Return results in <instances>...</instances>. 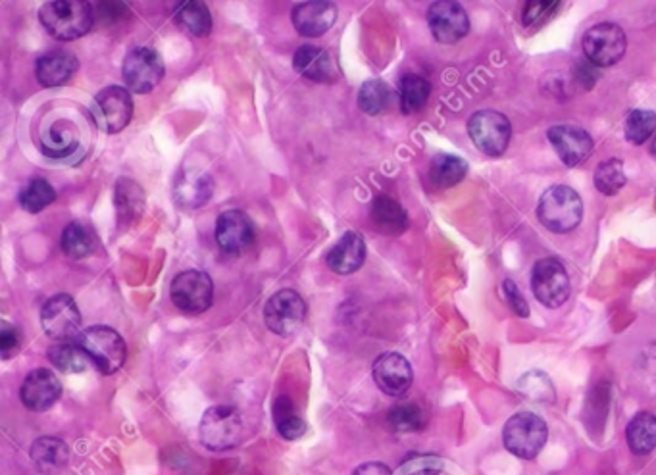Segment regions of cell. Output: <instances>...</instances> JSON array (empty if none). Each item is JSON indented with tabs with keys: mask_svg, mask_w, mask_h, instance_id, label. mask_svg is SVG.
Instances as JSON below:
<instances>
[{
	"mask_svg": "<svg viewBox=\"0 0 656 475\" xmlns=\"http://www.w3.org/2000/svg\"><path fill=\"white\" fill-rule=\"evenodd\" d=\"M353 475H391V470L378 462H370V464H364L358 470H354Z\"/></svg>",
	"mask_w": 656,
	"mask_h": 475,
	"instance_id": "44",
	"label": "cell"
},
{
	"mask_svg": "<svg viewBox=\"0 0 656 475\" xmlns=\"http://www.w3.org/2000/svg\"><path fill=\"white\" fill-rule=\"evenodd\" d=\"M535 299L547 308H560L570 297V277L556 258H541L531 272Z\"/></svg>",
	"mask_w": 656,
	"mask_h": 475,
	"instance_id": "11",
	"label": "cell"
},
{
	"mask_svg": "<svg viewBox=\"0 0 656 475\" xmlns=\"http://www.w3.org/2000/svg\"><path fill=\"white\" fill-rule=\"evenodd\" d=\"M393 102V91L387 83L379 79H368L360 87L358 93V106L368 116H379L391 108Z\"/></svg>",
	"mask_w": 656,
	"mask_h": 475,
	"instance_id": "32",
	"label": "cell"
},
{
	"mask_svg": "<svg viewBox=\"0 0 656 475\" xmlns=\"http://www.w3.org/2000/svg\"><path fill=\"white\" fill-rule=\"evenodd\" d=\"M547 137L556 150L558 158L570 168L583 164L591 156L595 147L591 135L576 125H553Z\"/></svg>",
	"mask_w": 656,
	"mask_h": 475,
	"instance_id": "18",
	"label": "cell"
},
{
	"mask_svg": "<svg viewBox=\"0 0 656 475\" xmlns=\"http://www.w3.org/2000/svg\"><path fill=\"white\" fill-rule=\"evenodd\" d=\"M145 204H147L145 191L137 181L129 177L118 179L114 191V206H116V218L120 229H127L137 224L145 212Z\"/></svg>",
	"mask_w": 656,
	"mask_h": 475,
	"instance_id": "23",
	"label": "cell"
},
{
	"mask_svg": "<svg viewBox=\"0 0 656 475\" xmlns=\"http://www.w3.org/2000/svg\"><path fill=\"white\" fill-rule=\"evenodd\" d=\"M549 429L543 418L533 412L514 414L503 429L506 450L518 458L533 460L547 445Z\"/></svg>",
	"mask_w": 656,
	"mask_h": 475,
	"instance_id": "5",
	"label": "cell"
},
{
	"mask_svg": "<svg viewBox=\"0 0 656 475\" xmlns=\"http://www.w3.org/2000/svg\"><path fill=\"white\" fill-rule=\"evenodd\" d=\"M306 320V302L293 289H281L266 302L264 322L279 337L295 335Z\"/></svg>",
	"mask_w": 656,
	"mask_h": 475,
	"instance_id": "10",
	"label": "cell"
},
{
	"mask_svg": "<svg viewBox=\"0 0 656 475\" xmlns=\"http://www.w3.org/2000/svg\"><path fill=\"white\" fill-rule=\"evenodd\" d=\"M276 427L279 435L287 441H297L306 433V422L295 412V406L287 399L276 402Z\"/></svg>",
	"mask_w": 656,
	"mask_h": 475,
	"instance_id": "38",
	"label": "cell"
},
{
	"mask_svg": "<svg viewBox=\"0 0 656 475\" xmlns=\"http://www.w3.org/2000/svg\"><path fill=\"white\" fill-rule=\"evenodd\" d=\"M329 270L339 275H349L358 272L366 262V243L360 233L349 231L345 233L328 254Z\"/></svg>",
	"mask_w": 656,
	"mask_h": 475,
	"instance_id": "22",
	"label": "cell"
},
{
	"mask_svg": "<svg viewBox=\"0 0 656 475\" xmlns=\"http://www.w3.org/2000/svg\"><path fill=\"white\" fill-rule=\"evenodd\" d=\"M626 183L628 177L624 170V162L620 158H608L599 164L595 172V187L599 189V193H603L606 197H614L624 189Z\"/></svg>",
	"mask_w": 656,
	"mask_h": 475,
	"instance_id": "34",
	"label": "cell"
},
{
	"mask_svg": "<svg viewBox=\"0 0 656 475\" xmlns=\"http://www.w3.org/2000/svg\"><path fill=\"white\" fill-rule=\"evenodd\" d=\"M214 195L212 177L201 170H183L174 181V199L181 208H201Z\"/></svg>",
	"mask_w": 656,
	"mask_h": 475,
	"instance_id": "21",
	"label": "cell"
},
{
	"mask_svg": "<svg viewBox=\"0 0 656 475\" xmlns=\"http://www.w3.org/2000/svg\"><path fill=\"white\" fill-rule=\"evenodd\" d=\"M558 2H528L524 8V24H535L537 20H545L551 10H555Z\"/></svg>",
	"mask_w": 656,
	"mask_h": 475,
	"instance_id": "43",
	"label": "cell"
},
{
	"mask_svg": "<svg viewBox=\"0 0 656 475\" xmlns=\"http://www.w3.org/2000/svg\"><path fill=\"white\" fill-rule=\"evenodd\" d=\"M77 145H79V133L74 122L58 120L51 125L43 141V152L51 158H68L76 152Z\"/></svg>",
	"mask_w": 656,
	"mask_h": 475,
	"instance_id": "29",
	"label": "cell"
},
{
	"mask_svg": "<svg viewBox=\"0 0 656 475\" xmlns=\"http://www.w3.org/2000/svg\"><path fill=\"white\" fill-rule=\"evenodd\" d=\"M253 222L241 210H226L218 216L216 222V243L218 247L231 256H241L249 252L254 245Z\"/></svg>",
	"mask_w": 656,
	"mask_h": 475,
	"instance_id": "15",
	"label": "cell"
},
{
	"mask_svg": "<svg viewBox=\"0 0 656 475\" xmlns=\"http://www.w3.org/2000/svg\"><path fill=\"white\" fill-rule=\"evenodd\" d=\"M537 218L555 233H568L576 229L583 218L580 195L568 185H555L547 189L537 204Z\"/></svg>",
	"mask_w": 656,
	"mask_h": 475,
	"instance_id": "3",
	"label": "cell"
},
{
	"mask_svg": "<svg viewBox=\"0 0 656 475\" xmlns=\"http://www.w3.org/2000/svg\"><path fill=\"white\" fill-rule=\"evenodd\" d=\"M170 299L179 312L189 316H199L212 306L214 283L210 275L201 270L181 272L172 281Z\"/></svg>",
	"mask_w": 656,
	"mask_h": 475,
	"instance_id": "7",
	"label": "cell"
},
{
	"mask_svg": "<svg viewBox=\"0 0 656 475\" xmlns=\"http://www.w3.org/2000/svg\"><path fill=\"white\" fill-rule=\"evenodd\" d=\"M122 75L129 91L137 95H147L160 85L164 77V60L158 50L137 47L127 52L122 64Z\"/></svg>",
	"mask_w": 656,
	"mask_h": 475,
	"instance_id": "8",
	"label": "cell"
},
{
	"mask_svg": "<svg viewBox=\"0 0 656 475\" xmlns=\"http://www.w3.org/2000/svg\"><path fill=\"white\" fill-rule=\"evenodd\" d=\"M429 31L437 43L455 45L470 31V18L458 2H433L428 10Z\"/></svg>",
	"mask_w": 656,
	"mask_h": 475,
	"instance_id": "14",
	"label": "cell"
},
{
	"mask_svg": "<svg viewBox=\"0 0 656 475\" xmlns=\"http://www.w3.org/2000/svg\"><path fill=\"white\" fill-rule=\"evenodd\" d=\"M293 68L308 81L335 83L339 79V64L335 56L326 49L304 45L293 56Z\"/></svg>",
	"mask_w": 656,
	"mask_h": 475,
	"instance_id": "19",
	"label": "cell"
},
{
	"mask_svg": "<svg viewBox=\"0 0 656 475\" xmlns=\"http://www.w3.org/2000/svg\"><path fill=\"white\" fill-rule=\"evenodd\" d=\"M468 174V164L455 154H439L431 160L429 181L437 189H451Z\"/></svg>",
	"mask_w": 656,
	"mask_h": 475,
	"instance_id": "27",
	"label": "cell"
},
{
	"mask_svg": "<svg viewBox=\"0 0 656 475\" xmlns=\"http://www.w3.org/2000/svg\"><path fill=\"white\" fill-rule=\"evenodd\" d=\"M199 435L206 449H235L245 437V420L235 406L218 404L204 412Z\"/></svg>",
	"mask_w": 656,
	"mask_h": 475,
	"instance_id": "4",
	"label": "cell"
},
{
	"mask_svg": "<svg viewBox=\"0 0 656 475\" xmlns=\"http://www.w3.org/2000/svg\"><path fill=\"white\" fill-rule=\"evenodd\" d=\"M39 20L54 39L76 41L93 27V8L81 0H54L41 6Z\"/></svg>",
	"mask_w": 656,
	"mask_h": 475,
	"instance_id": "1",
	"label": "cell"
},
{
	"mask_svg": "<svg viewBox=\"0 0 656 475\" xmlns=\"http://www.w3.org/2000/svg\"><path fill=\"white\" fill-rule=\"evenodd\" d=\"M79 70V60L72 54L52 52L37 60L35 75L43 87L66 85Z\"/></svg>",
	"mask_w": 656,
	"mask_h": 475,
	"instance_id": "25",
	"label": "cell"
},
{
	"mask_svg": "<svg viewBox=\"0 0 656 475\" xmlns=\"http://www.w3.org/2000/svg\"><path fill=\"white\" fill-rule=\"evenodd\" d=\"M91 116L104 133H120L133 116V99L124 87L112 85L102 89L93 100Z\"/></svg>",
	"mask_w": 656,
	"mask_h": 475,
	"instance_id": "13",
	"label": "cell"
},
{
	"mask_svg": "<svg viewBox=\"0 0 656 475\" xmlns=\"http://www.w3.org/2000/svg\"><path fill=\"white\" fill-rule=\"evenodd\" d=\"M374 381L381 393L389 397H404L412 387L414 372L410 362L399 352H385L374 362Z\"/></svg>",
	"mask_w": 656,
	"mask_h": 475,
	"instance_id": "16",
	"label": "cell"
},
{
	"mask_svg": "<svg viewBox=\"0 0 656 475\" xmlns=\"http://www.w3.org/2000/svg\"><path fill=\"white\" fill-rule=\"evenodd\" d=\"M49 358L54 368H58L64 374H81L87 370L89 364L87 354L79 349L77 343H56L49 350Z\"/></svg>",
	"mask_w": 656,
	"mask_h": 475,
	"instance_id": "35",
	"label": "cell"
},
{
	"mask_svg": "<svg viewBox=\"0 0 656 475\" xmlns=\"http://www.w3.org/2000/svg\"><path fill=\"white\" fill-rule=\"evenodd\" d=\"M76 343L101 374H116L126 364V341L112 327L93 325L79 335Z\"/></svg>",
	"mask_w": 656,
	"mask_h": 475,
	"instance_id": "2",
	"label": "cell"
},
{
	"mask_svg": "<svg viewBox=\"0 0 656 475\" xmlns=\"http://www.w3.org/2000/svg\"><path fill=\"white\" fill-rule=\"evenodd\" d=\"M628 445L633 454L645 456L656 449V418L651 412H639L633 416L626 429Z\"/></svg>",
	"mask_w": 656,
	"mask_h": 475,
	"instance_id": "31",
	"label": "cell"
},
{
	"mask_svg": "<svg viewBox=\"0 0 656 475\" xmlns=\"http://www.w3.org/2000/svg\"><path fill=\"white\" fill-rule=\"evenodd\" d=\"M468 133L483 154L501 156L508 149L512 127L505 114L497 110H480L468 120Z\"/></svg>",
	"mask_w": 656,
	"mask_h": 475,
	"instance_id": "12",
	"label": "cell"
},
{
	"mask_svg": "<svg viewBox=\"0 0 656 475\" xmlns=\"http://www.w3.org/2000/svg\"><path fill=\"white\" fill-rule=\"evenodd\" d=\"M389 422L395 431H418L426 424V418L418 404L403 402L391 410Z\"/></svg>",
	"mask_w": 656,
	"mask_h": 475,
	"instance_id": "39",
	"label": "cell"
},
{
	"mask_svg": "<svg viewBox=\"0 0 656 475\" xmlns=\"http://www.w3.org/2000/svg\"><path fill=\"white\" fill-rule=\"evenodd\" d=\"M581 47L589 64L608 68L624 58L628 49V37L620 25L597 24L585 31Z\"/></svg>",
	"mask_w": 656,
	"mask_h": 475,
	"instance_id": "6",
	"label": "cell"
},
{
	"mask_svg": "<svg viewBox=\"0 0 656 475\" xmlns=\"http://www.w3.org/2000/svg\"><path fill=\"white\" fill-rule=\"evenodd\" d=\"M370 220L374 229L387 237H397L408 227V216L403 206L387 195H379L378 199H374L370 208Z\"/></svg>",
	"mask_w": 656,
	"mask_h": 475,
	"instance_id": "26",
	"label": "cell"
},
{
	"mask_svg": "<svg viewBox=\"0 0 656 475\" xmlns=\"http://www.w3.org/2000/svg\"><path fill=\"white\" fill-rule=\"evenodd\" d=\"M337 20V8L331 2H303L293 14L291 22L303 37H320Z\"/></svg>",
	"mask_w": 656,
	"mask_h": 475,
	"instance_id": "20",
	"label": "cell"
},
{
	"mask_svg": "<svg viewBox=\"0 0 656 475\" xmlns=\"http://www.w3.org/2000/svg\"><path fill=\"white\" fill-rule=\"evenodd\" d=\"M22 349V335L16 327L12 325H4L0 331V352L2 356L8 360L14 354H18Z\"/></svg>",
	"mask_w": 656,
	"mask_h": 475,
	"instance_id": "42",
	"label": "cell"
},
{
	"mask_svg": "<svg viewBox=\"0 0 656 475\" xmlns=\"http://www.w3.org/2000/svg\"><path fill=\"white\" fill-rule=\"evenodd\" d=\"M56 199V191L52 189L51 183L47 179H33L29 181L26 187L20 193V204L26 212L39 214L45 208H49Z\"/></svg>",
	"mask_w": 656,
	"mask_h": 475,
	"instance_id": "37",
	"label": "cell"
},
{
	"mask_svg": "<svg viewBox=\"0 0 656 475\" xmlns=\"http://www.w3.org/2000/svg\"><path fill=\"white\" fill-rule=\"evenodd\" d=\"M60 247L68 258L83 260L89 258L97 249V235L89 225L72 222L62 233Z\"/></svg>",
	"mask_w": 656,
	"mask_h": 475,
	"instance_id": "28",
	"label": "cell"
},
{
	"mask_svg": "<svg viewBox=\"0 0 656 475\" xmlns=\"http://www.w3.org/2000/svg\"><path fill=\"white\" fill-rule=\"evenodd\" d=\"M518 391L530 400H541L551 402L555 399V389L551 385V379L541 372H528L518 381Z\"/></svg>",
	"mask_w": 656,
	"mask_h": 475,
	"instance_id": "40",
	"label": "cell"
},
{
	"mask_svg": "<svg viewBox=\"0 0 656 475\" xmlns=\"http://www.w3.org/2000/svg\"><path fill=\"white\" fill-rule=\"evenodd\" d=\"M31 460L41 474L56 475L66 470L70 462V449L58 437H41L31 445Z\"/></svg>",
	"mask_w": 656,
	"mask_h": 475,
	"instance_id": "24",
	"label": "cell"
},
{
	"mask_svg": "<svg viewBox=\"0 0 656 475\" xmlns=\"http://www.w3.org/2000/svg\"><path fill=\"white\" fill-rule=\"evenodd\" d=\"M503 295H505L506 304L510 306V310L522 318H528L530 314V308H528V302L522 297L518 285L512 281V279H506L503 283Z\"/></svg>",
	"mask_w": 656,
	"mask_h": 475,
	"instance_id": "41",
	"label": "cell"
},
{
	"mask_svg": "<svg viewBox=\"0 0 656 475\" xmlns=\"http://www.w3.org/2000/svg\"><path fill=\"white\" fill-rule=\"evenodd\" d=\"M45 333L56 343H76L81 331V314L70 295H54L41 310Z\"/></svg>",
	"mask_w": 656,
	"mask_h": 475,
	"instance_id": "9",
	"label": "cell"
},
{
	"mask_svg": "<svg viewBox=\"0 0 656 475\" xmlns=\"http://www.w3.org/2000/svg\"><path fill=\"white\" fill-rule=\"evenodd\" d=\"M651 154L655 156V160H656V137H655V141H653V147H651Z\"/></svg>",
	"mask_w": 656,
	"mask_h": 475,
	"instance_id": "45",
	"label": "cell"
},
{
	"mask_svg": "<svg viewBox=\"0 0 656 475\" xmlns=\"http://www.w3.org/2000/svg\"><path fill=\"white\" fill-rule=\"evenodd\" d=\"M624 133L631 145H643L656 133V114L653 110L635 108L624 122Z\"/></svg>",
	"mask_w": 656,
	"mask_h": 475,
	"instance_id": "36",
	"label": "cell"
},
{
	"mask_svg": "<svg viewBox=\"0 0 656 475\" xmlns=\"http://www.w3.org/2000/svg\"><path fill=\"white\" fill-rule=\"evenodd\" d=\"M429 95H431V85L428 79H424L422 75H404L401 81V93H399V102L404 114H418L428 104Z\"/></svg>",
	"mask_w": 656,
	"mask_h": 475,
	"instance_id": "33",
	"label": "cell"
},
{
	"mask_svg": "<svg viewBox=\"0 0 656 475\" xmlns=\"http://www.w3.org/2000/svg\"><path fill=\"white\" fill-rule=\"evenodd\" d=\"M62 397V383L58 375L47 368H37L27 374L20 399L31 412H47Z\"/></svg>",
	"mask_w": 656,
	"mask_h": 475,
	"instance_id": "17",
	"label": "cell"
},
{
	"mask_svg": "<svg viewBox=\"0 0 656 475\" xmlns=\"http://www.w3.org/2000/svg\"><path fill=\"white\" fill-rule=\"evenodd\" d=\"M176 24L179 29L193 37H208L212 31V16L204 2H181L176 10Z\"/></svg>",
	"mask_w": 656,
	"mask_h": 475,
	"instance_id": "30",
	"label": "cell"
}]
</instances>
